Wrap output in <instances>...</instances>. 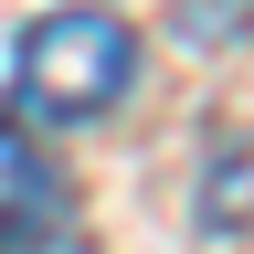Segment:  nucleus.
Wrapping results in <instances>:
<instances>
[{"label": "nucleus", "instance_id": "obj_1", "mask_svg": "<svg viewBox=\"0 0 254 254\" xmlns=\"http://www.w3.org/2000/svg\"><path fill=\"white\" fill-rule=\"evenodd\" d=\"M127 85H138V32L95 0H64V11L21 21V43H11L21 127H95L106 106H127Z\"/></svg>", "mask_w": 254, "mask_h": 254}, {"label": "nucleus", "instance_id": "obj_2", "mask_svg": "<svg viewBox=\"0 0 254 254\" xmlns=\"http://www.w3.org/2000/svg\"><path fill=\"white\" fill-rule=\"evenodd\" d=\"M43 233H64V170L43 159V138L21 117H0V254Z\"/></svg>", "mask_w": 254, "mask_h": 254}, {"label": "nucleus", "instance_id": "obj_3", "mask_svg": "<svg viewBox=\"0 0 254 254\" xmlns=\"http://www.w3.org/2000/svg\"><path fill=\"white\" fill-rule=\"evenodd\" d=\"M233 21H244V0H190V11H180V43H233Z\"/></svg>", "mask_w": 254, "mask_h": 254}]
</instances>
